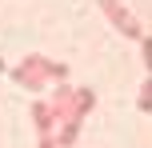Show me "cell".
Returning <instances> with one entry per match:
<instances>
[{"label": "cell", "mask_w": 152, "mask_h": 148, "mask_svg": "<svg viewBox=\"0 0 152 148\" xmlns=\"http://www.w3.org/2000/svg\"><path fill=\"white\" fill-rule=\"evenodd\" d=\"M36 148H56V140H52V136H40V144Z\"/></svg>", "instance_id": "cell-8"}, {"label": "cell", "mask_w": 152, "mask_h": 148, "mask_svg": "<svg viewBox=\"0 0 152 148\" xmlns=\"http://www.w3.org/2000/svg\"><path fill=\"white\" fill-rule=\"evenodd\" d=\"M12 80L20 88H28V92H40V88L52 84V80H68V64L52 60V56H44V52H28L12 68Z\"/></svg>", "instance_id": "cell-1"}, {"label": "cell", "mask_w": 152, "mask_h": 148, "mask_svg": "<svg viewBox=\"0 0 152 148\" xmlns=\"http://www.w3.org/2000/svg\"><path fill=\"white\" fill-rule=\"evenodd\" d=\"M0 72H4V56H0Z\"/></svg>", "instance_id": "cell-9"}, {"label": "cell", "mask_w": 152, "mask_h": 148, "mask_svg": "<svg viewBox=\"0 0 152 148\" xmlns=\"http://www.w3.org/2000/svg\"><path fill=\"white\" fill-rule=\"evenodd\" d=\"M136 108L144 112V116H148V112H152V76L144 80V84H140V96H136Z\"/></svg>", "instance_id": "cell-6"}, {"label": "cell", "mask_w": 152, "mask_h": 148, "mask_svg": "<svg viewBox=\"0 0 152 148\" xmlns=\"http://www.w3.org/2000/svg\"><path fill=\"white\" fill-rule=\"evenodd\" d=\"M92 108H96V92H92V88H72V116L68 120H80L84 124V116H88Z\"/></svg>", "instance_id": "cell-4"}, {"label": "cell", "mask_w": 152, "mask_h": 148, "mask_svg": "<svg viewBox=\"0 0 152 148\" xmlns=\"http://www.w3.org/2000/svg\"><path fill=\"white\" fill-rule=\"evenodd\" d=\"M28 116H32V124H36V132H40V136H52V132H56V120H52V108H48V100H36Z\"/></svg>", "instance_id": "cell-5"}, {"label": "cell", "mask_w": 152, "mask_h": 148, "mask_svg": "<svg viewBox=\"0 0 152 148\" xmlns=\"http://www.w3.org/2000/svg\"><path fill=\"white\" fill-rule=\"evenodd\" d=\"M48 108H52V120H56V128H60L64 120L72 116V84H68V80H60V84L52 88V96H48Z\"/></svg>", "instance_id": "cell-3"}, {"label": "cell", "mask_w": 152, "mask_h": 148, "mask_svg": "<svg viewBox=\"0 0 152 148\" xmlns=\"http://www.w3.org/2000/svg\"><path fill=\"white\" fill-rule=\"evenodd\" d=\"M96 4H100V12H104V20H112L116 32H124L128 40H140V36H144L140 20L128 12V4H124V0H96Z\"/></svg>", "instance_id": "cell-2"}, {"label": "cell", "mask_w": 152, "mask_h": 148, "mask_svg": "<svg viewBox=\"0 0 152 148\" xmlns=\"http://www.w3.org/2000/svg\"><path fill=\"white\" fill-rule=\"evenodd\" d=\"M140 52H144V68H148V76H152V36H148V32L140 36Z\"/></svg>", "instance_id": "cell-7"}]
</instances>
